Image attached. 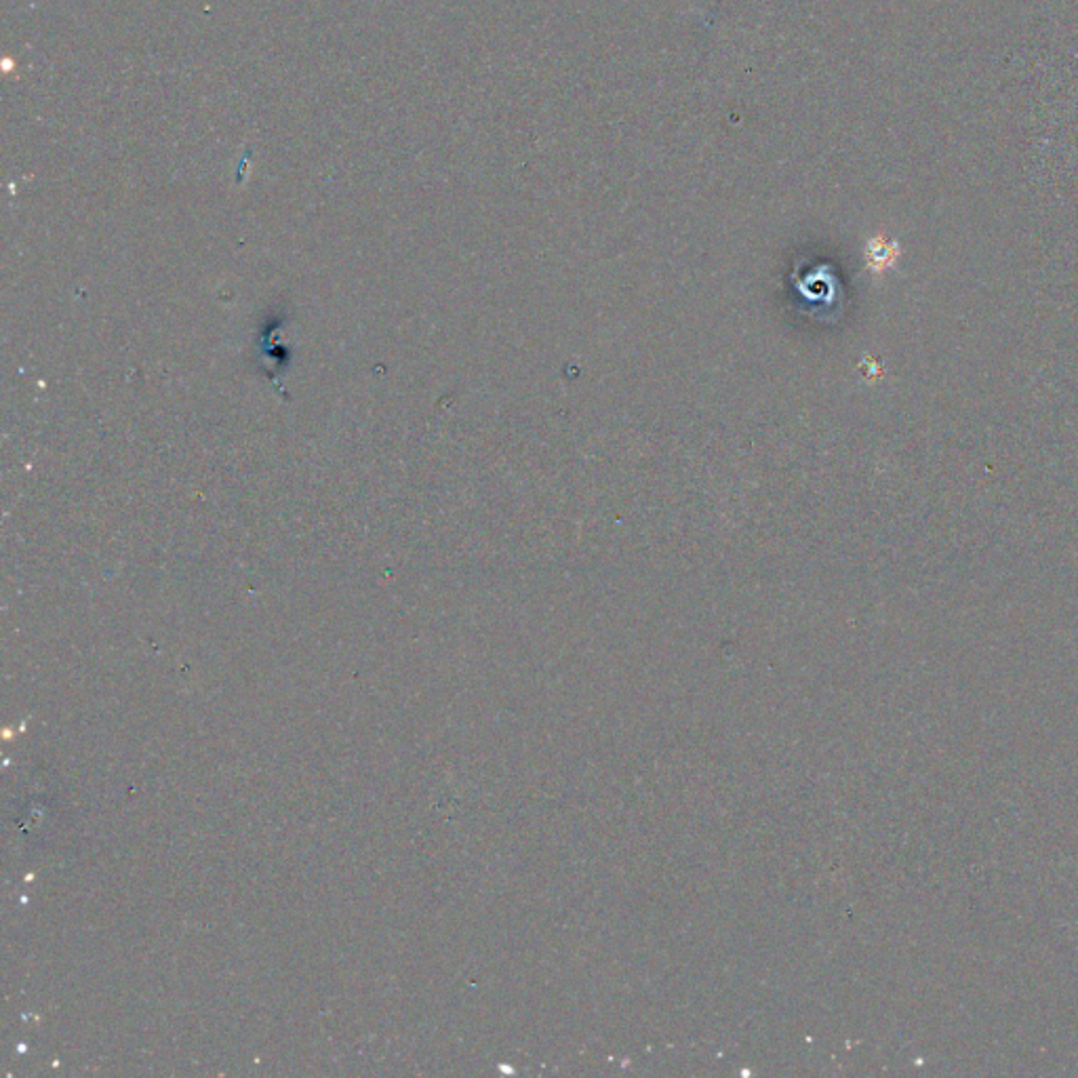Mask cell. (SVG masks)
I'll list each match as a JSON object with an SVG mask.
<instances>
[{
    "label": "cell",
    "instance_id": "6da1fadb",
    "mask_svg": "<svg viewBox=\"0 0 1078 1078\" xmlns=\"http://www.w3.org/2000/svg\"><path fill=\"white\" fill-rule=\"evenodd\" d=\"M897 255H900V249H897L895 243H889L887 238H883V236H878V238H874V241H870V245L866 249L868 266L874 272H883V270L891 268L895 264Z\"/></svg>",
    "mask_w": 1078,
    "mask_h": 1078
}]
</instances>
